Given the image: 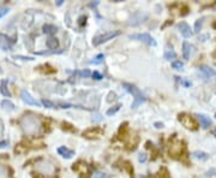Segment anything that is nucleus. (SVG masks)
Wrapping results in <instances>:
<instances>
[{"mask_svg":"<svg viewBox=\"0 0 216 178\" xmlns=\"http://www.w3.org/2000/svg\"><path fill=\"white\" fill-rule=\"evenodd\" d=\"M19 125L22 128L23 132L28 136H36L39 135L41 131V120L37 116L33 113H25L20 117Z\"/></svg>","mask_w":216,"mask_h":178,"instance_id":"nucleus-1","label":"nucleus"},{"mask_svg":"<svg viewBox=\"0 0 216 178\" xmlns=\"http://www.w3.org/2000/svg\"><path fill=\"white\" fill-rule=\"evenodd\" d=\"M122 87L126 89L128 93H131L132 96H133V103H132V105H131V107H132V108H137L139 105H142L143 103H145V101H147V96L144 95V94L142 93V90H141V89H138L136 86L131 84V83L124 82L122 83Z\"/></svg>","mask_w":216,"mask_h":178,"instance_id":"nucleus-2","label":"nucleus"},{"mask_svg":"<svg viewBox=\"0 0 216 178\" xmlns=\"http://www.w3.org/2000/svg\"><path fill=\"white\" fill-rule=\"evenodd\" d=\"M35 169L36 171L46 175V176H53L55 173V166L52 161H49L47 159H40L36 164H35Z\"/></svg>","mask_w":216,"mask_h":178,"instance_id":"nucleus-3","label":"nucleus"},{"mask_svg":"<svg viewBox=\"0 0 216 178\" xmlns=\"http://www.w3.org/2000/svg\"><path fill=\"white\" fill-rule=\"evenodd\" d=\"M169 155L172 158H179L185 151V146L180 140H178L176 137H173L170 143H169Z\"/></svg>","mask_w":216,"mask_h":178,"instance_id":"nucleus-4","label":"nucleus"},{"mask_svg":"<svg viewBox=\"0 0 216 178\" xmlns=\"http://www.w3.org/2000/svg\"><path fill=\"white\" fill-rule=\"evenodd\" d=\"M120 34H122L120 30H113V31H106L103 34L96 35L94 39H93V45L94 46H99V45H101L103 42L108 41V40H112V39H114L116 36H119Z\"/></svg>","mask_w":216,"mask_h":178,"instance_id":"nucleus-5","label":"nucleus"},{"mask_svg":"<svg viewBox=\"0 0 216 178\" xmlns=\"http://www.w3.org/2000/svg\"><path fill=\"white\" fill-rule=\"evenodd\" d=\"M178 120L182 124V126H185L186 129H190V130H197V128H198L196 119L187 113H180L178 116Z\"/></svg>","mask_w":216,"mask_h":178,"instance_id":"nucleus-6","label":"nucleus"},{"mask_svg":"<svg viewBox=\"0 0 216 178\" xmlns=\"http://www.w3.org/2000/svg\"><path fill=\"white\" fill-rule=\"evenodd\" d=\"M72 171H74L76 173H78L81 177H85L88 178L90 177V175H91V169H90V166H89L87 163H84V161H82V160H79V161H77L76 164L72 165Z\"/></svg>","mask_w":216,"mask_h":178,"instance_id":"nucleus-7","label":"nucleus"},{"mask_svg":"<svg viewBox=\"0 0 216 178\" xmlns=\"http://www.w3.org/2000/svg\"><path fill=\"white\" fill-rule=\"evenodd\" d=\"M147 18H148V14L142 12V11L136 12V14H133L131 17H130V19L127 21V25H130V27L139 25L141 23H143L144 21H147Z\"/></svg>","mask_w":216,"mask_h":178,"instance_id":"nucleus-8","label":"nucleus"},{"mask_svg":"<svg viewBox=\"0 0 216 178\" xmlns=\"http://www.w3.org/2000/svg\"><path fill=\"white\" fill-rule=\"evenodd\" d=\"M130 39H136V40H141L142 42L147 43L148 46H156L155 39L151 35L147 34V33H142V34H133L130 35Z\"/></svg>","mask_w":216,"mask_h":178,"instance_id":"nucleus-9","label":"nucleus"},{"mask_svg":"<svg viewBox=\"0 0 216 178\" xmlns=\"http://www.w3.org/2000/svg\"><path fill=\"white\" fill-rule=\"evenodd\" d=\"M20 97H22V100L27 103V105L36 106V107H40L41 106V103H39L36 99H34L33 96L28 93L27 90H22V92H20Z\"/></svg>","mask_w":216,"mask_h":178,"instance_id":"nucleus-10","label":"nucleus"},{"mask_svg":"<svg viewBox=\"0 0 216 178\" xmlns=\"http://www.w3.org/2000/svg\"><path fill=\"white\" fill-rule=\"evenodd\" d=\"M176 28L179 29L180 34H181L182 36L185 37V39H189V37H191V36H192V34H193V31H192L191 27H190L186 22H180V23L176 25Z\"/></svg>","mask_w":216,"mask_h":178,"instance_id":"nucleus-11","label":"nucleus"},{"mask_svg":"<svg viewBox=\"0 0 216 178\" xmlns=\"http://www.w3.org/2000/svg\"><path fill=\"white\" fill-rule=\"evenodd\" d=\"M102 132H103V130H102L101 128L95 126V128H90V129L84 131L83 132V136L87 137V138H97V137L101 136Z\"/></svg>","mask_w":216,"mask_h":178,"instance_id":"nucleus-12","label":"nucleus"},{"mask_svg":"<svg viewBox=\"0 0 216 178\" xmlns=\"http://www.w3.org/2000/svg\"><path fill=\"white\" fill-rule=\"evenodd\" d=\"M198 69H199V71L202 72L203 76H204L205 78H211V77L216 76V70L209 68V66H207V65H201Z\"/></svg>","mask_w":216,"mask_h":178,"instance_id":"nucleus-13","label":"nucleus"},{"mask_svg":"<svg viewBox=\"0 0 216 178\" xmlns=\"http://www.w3.org/2000/svg\"><path fill=\"white\" fill-rule=\"evenodd\" d=\"M16 40L14 39H10L8 36L4 34H0V43H1V47L4 48H7V47H11V45L14 43Z\"/></svg>","mask_w":216,"mask_h":178,"instance_id":"nucleus-14","label":"nucleus"},{"mask_svg":"<svg viewBox=\"0 0 216 178\" xmlns=\"http://www.w3.org/2000/svg\"><path fill=\"white\" fill-rule=\"evenodd\" d=\"M197 119L199 120V124H201V126H202L203 129H207V128H209L210 125H211V120H210L209 117L204 116V114H197Z\"/></svg>","mask_w":216,"mask_h":178,"instance_id":"nucleus-15","label":"nucleus"},{"mask_svg":"<svg viewBox=\"0 0 216 178\" xmlns=\"http://www.w3.org/2000/svg\"><path fill=\"white\" fill-rule=\"evenodd\" d=\"M58 153L62 158H65V159H70V158H72L74 155V151L68 149V147H59L58 148Z\"/></svg>","mask_w":216,"mask_h":178,"instance_id":"nucleus-16","label":"nucleus"},{"mask_svg":"<svg viewBox=\"0 0 216 178\" xmlns=\"http://www.w3.org/2000/svg\"><path fill=\"white\" fill-rule=\"evenodd\" d=\"M165 58L167 60H172V59H176V53L174 52L173 47L170 45H167L166 46V49H165Z\"/></svg>","mask_w":216,"mask_h":178,"instance_id":"nucleus-17","label":"nucleus"},{"mask_svg":"<svg viewBox=\"0 0 216 178\" xmlns=\"http://www.w3.org/2000/svg\"><path fill=\"white\" fill-rule=\"evenodd\" d=\"M192 158H195V159H198V160H208L209 159V154L208 153H205V152H202V151H196L193 152L192 154Z\"/></svg>","mask_w":216,"mask_h":178,"instance_id":"nucleus-18","label":"nucleus"},{"mask_svg":"<svg viewBox=\"0 0 216 178\" xmlns=\"http://www.w3.org/2000/svg\"><path fill=\"white\" fill-rule=\"evenodd\" d=\"M191 45H190L189 42H184L182 43V57H184V59H189L190 55H191Z\"/></svg>","mask_w":216,"mask_h":178,"instance_id":"nucleus-19","label":"nucleus"},{"mask_svg":"<svg viewBox=\"0 0 216 178\" xmlns=\"http://www.w3.org/2000/svg\"><path fill=\"white\" fill-rule=\"evenodd\" d=\"M42 30H43V33L47 35H53L57 33V27L55 25H53V24H43V27H42Z\"/></svg>","mask_w":216,"mask_h":178,"instance_id":"nucleus-20","label":"nucleus"},{"mask_svg":"<svg viewBox=\"0 0 216 178\" xmlns=\"http://www.w3.org/2000/svg\"><path fill=\"white\" fill-rule=\"evenodd\" d=\"M59 46V41L55 39V37H49L47 40V47L51 51H57V48Z\"/></svg>","mask_w":216,"mask_h":178,"instance_id":"nucleus-21","label":"nucleus"},{"mask_svg":"<svg viewBox=\"0 0 216 178\" xmlns=\"http://www.w3.org/2000/svg\"><path fill=\"white\" fill-rule=\"evenodd\" d=\"M0 93L4 96H7V97H11V93L7 88V82L6 81H1L0 83Z\"/></svg>","mask_w":216,"mask_h":178,"instance_id":"nucleus-22","label":"nucleus"},{"mask_svg":"<svg viewBox=\"0 0 216 178\" xmlns=\"http://www.w3.org/2000/svg\"><path fill=\"white\" fill-rule=\"evenodd\" d=\"M1 107L5 111H14V105L10 100H4L1 101Z\"/></svg>","mask_w":216,"mask_h":178,"instance_id":"nucleus-23","label":"nucleus"},{"mask_svg":"<svg viewBox=\"0 0 216 178\" xmlns=\"http://www.w3.org/2000/svg\"><path fill=\"white\" fill-rule=\"evenodd\" d=\"M91 74L93 72H90L89 70H79V71H74V74L73 75L76 76H79V77H83V78H88V77H90L91 76Z\"/></svg>","mask_w":216,"mask_h":178,"instance_id":"nucleus-24","label":"nucleus"},{"mask_svg":"<svg viewBox=\"0 0 216 178\" xmlns=\"http://www.w3.org/2000/svg\"><path fill=\"white\" fill-rule=\"evenodd\" d=\"M203 22H204V17L199 18V19H197L196 23H195V29H193V33L198 34V33L201 31V29H202V25H203Z\"/></svg>","mask_w":216,"mask_h":178,"instance_id":"nucleus-25","label":"nucleus"},{"mask_svg":"<svg viewBox=\"0 0 216 178\" xmlns=\"http://www.w3.org/2000/svg\"><path fill=\"white\" fill-rule=\"evenodd\" d=\"M10 170L7 169L5 165H0V178H8Z\"/></svg>","mask_w":216,"mask_h":178,"instance_id":"nucleus-26","label":"nucleus"},{"mask_svg":"<svg viewBox=\"0 0 216 178\" xmlns=\"http://www.w3.org/2000/svg\"><path fill=\"white\" fill-rule=\"evenodd\" d=\"M120 107H122V103H118V105H115V106H113V107H111V108L107 111V113H106V114L109 116V117L113 116V114H115L118 111L120 110Z\"/></svg>","mask_w":216,"mask_h":178,"instance_id":"nucleus-27","label":"nucleus"},{"mask_svg":"<svg viewBox=\"0 0 216 178\" xmlns=\"http://www.w3.org/2000/svg\"><path fill=\"white\" fill-rule=\"evenodd\" d=\"M103 59H105V55L97 54L93 60H90L89 63H90V64H95V65H97V64H102V63H103Z\"/></svg>","mask_w":216,"mask_h":178,"instance_id":"nucleus-28","label":"nucleus"},{"mask_svg":"<svg viewBox=\"0 0 216 178\" xmlns=\"http://www.w3.org/2000/svg\"><path fill=\"white\" fill-rule=\"evenodd\" d=\"M64 49H57V51H45V52H35V54H58V53H62Z\"/></svg>","mask_w":216,"mask_h":178,"instance_id":"nucleus-29","label":"nucleus"},{"mask_svg":"<svg viewBox=\"0 0 216 178\" xmlns=\"http://www.w3.org/2000/svg\"><path fill=\"white\" fill-rule=\"evenodd\" d=\"M41 103H42L45 107H47V108H55V103H52L51 100H47V99H42Z\"/></svg>","mask_w":216,"mask_h":178,"instance_id":"nucleus-30","label":"nucleus"},{"mask_svg":"<svg viewBox=\"0 0 216 178\" xmlns=\"http://www.w3.org/2000/svg\"><path fill=\"white\" fill-rule=\"evenodd\" d=\"M172 68L174 70H181L184 68V63L180 60H174V62H172Z\"/></svg>","mask_w":216,"mask_h":178,"instance_id":"nucleus-31","label":"nucleus"},{"mask_svg":"<svg viewBox=\"0 0 216 178\" xmlns=\"http://www.w3.org/2000/svg\"><path fill=\"white\" fill-rule=\"evenodd\" d=\"M58 106H59L60 108H72V107H74V105L68 103H58Z\"/></svg>","mask_w":216,"mask_h":178,"instance_id":"nucleus-32","label":"nucleus"},{"mask_svg":"<svg viewBox=\"0 0 216 178\" xmlns=\"http://www.w3.org/2000/svg\"><path fill=\"white\" fill-rule=\"evenodd\" d=\"M91 76H93V78H94V80H96V81H100V80H102V78H103V76H102L101 74L99 72V71H94V72L91 74Z\"/></svg>","mask_w":216,"mask_h":178,"instance_id":"nucleus-33","label":"nucleus"},{"mask_svg":"<svg viewBox=\"0 0 216 178\" xmlns=\"http://www.w3.org/2000/svg\"><path fill=\"white\" fill-rule=\"evenodd\" d=\"M61 125H62V129H64V130L66 129V130H68V131H76V130H74V128L72 126V125H71V124L65 123V122H64V123L61 124Z\"/></svg>","mask_w":216,"mask_h":178,"instance_id":"nucleus-34","label":"nucleus"},{"mask_svg":"<svg viewBox=\"0 0 216 178\" xmlns=\"http://www.w3.org/2000/svg\"><path fill=\"white\" fill-rule=\"evenodd\" d=\"M138 161H139V163H145V161H147V154H145V153H141V154L138 155Z\"/></svg>","mask_w":216,"mask_h":178,"instance_id":"nucleus-35","label":"nucleus"},{"mask_svg":"<svg viewBox=\"0 0 216 178\" xmlns=\"http://www.w3.org/2000/svg\"><path fill=\"white\" fill-rule=\"evenodd\" d=\"M7 12H8L7 7H0V18H3L5 14H7Z\"/></svg>","mask_w":216,"mask_h":178,"instance_id":"nucleus-36","label":"nucleus"},{"mask_svg":"<svg viewBox=\"0 0 216 178\" xmlns=\"http://www.w3.org/2000/svg\"><path fill=\"white\" fill-rule=\"evenodd\" d=\"M85 21H87V16H81L79 19H78V24H79L81 27H83V25L85 24Z\"/></svg>","mask_w":216,"mask_h":178,"instance_id":"nucleus-37","label":"nucleus"},{"mask_svg":"<svg viewBox=\"0 0 216 178\" xmlns=\"http://www.w3.org/2000/svg\"><path fill=\"white\" fill-rule=\"evenodd\" d=\"M112 97H113V100H115V99H116V94H115V93H113V92H111V93H109V95H108V99H107L108 103H111V101H112Z\"/></svg>","mask_w":216,"mask_h":178,"instance_id":"nucleus-38","label":"nucleus"},{"mask_svg":"<svg viewBox=\"0 0 216 178\" xmlns=\"http://www.w3.org/2000/svg\"><path fill=\"white\" fill-rule=\"evenodd\" d=\"M16 58H19V59H23V60H34L33 57H23V55H14Z\"/></svg>","mask_w":216,"mask_h":178,"instance_id":"nucleus-39","label":"nucleus"},{"mask_svg":"<svg viewBox=\"0 0 216 178\" xmlns=\"http://www.w3.org/2000/svg\"><path fill=\"white\" fill-rule=\"evenodd\" d=\"M95 178H107V176H105V173H101V172H96L94 175Z\"/></svg>","mask_w":216,"mask_h":178,"instance_id":"nucleus-40","label":"nucleus"},{"mask_svg":"<svg viewBox=\"0 0 216 178\" xmlns=\"http://www.w3.org/2000/svg\"><path fill=\"white\" fill-rule=\"evenodd\" d=\"M100 4V1H95V3H89V7H93V8H95V7L97 6Z\"/></svg>","mask_w":216,"mask_h":178,"instance_id":"nucleus-41","label":"nucleus"},{"mask_svg":"<svg viewBox=\"0 0 216 178\" xmlns=\"http://www.w3.org/2000/svg\"><path fill=\"white\" fill-rule=\"evenodd\" d=\"M154 125H155V128H157V129H162V128H163V123H159V122H156Z\"/></svg>","mask_w":216,"mask_h":178,"instance_id":"nucleus-42","label":"nucleus"},{"mask_svg":"<svg viewBox=\"0 0 216 178\" xmlns=\"http://www.w3.org/2000/svg\"><path fill=\"white\" fill-rule=\"evenodd\" d=\"M8 144V141H4V142H0V148H4Z\"/></svg>","mask_w":216,"mask_h":178,"instance_id":"nucleus-43","label":"nucleus"},{"mask_svg":"<svg viewBox=\"0 0 216 178\" xmlns=\"http://www.w3.org/2000/svg\"><path fill=\"white\" fill-rule=\"evenodd\" d=\"M213 173H216V170H210L205 173V176H213Z\"/></svg>","mask_w":216,"mask_h":178,"instance_id":"nucleus-44","label":"nucleus"},{"mask_svg":"<svg viewBox=\"0 0 216 178\" xmlns=\"http://www.w3.org/2000/svg\"><path fill=\"white\" fill-rule=\"evenodd\" d=\"M61 4H62V0H58V1H57V5H58V6H60Z\"/></svg>","mask_w":216,"mask_h":178,"instance_id":"nucleus-45","label":"nucleus"},{"mask_svg":"<svg viewBox=\"0 0 216 178\" xmlns=\"http://www.w3.org/2000/svg\"><path fill=\"white\" fill-rule=\"evenodd\" d=\"M211 134H213V135H214V136L216 137V129H214V130L211 131Z\"/></svg>","mask_w":216,"mask_h":178,"instance_id":"nucleus-46","label":"nucleus"},{"mask_svg":"<svg viewBox=\"0 0 216 178\" xmlns=\"http://www.w3.org/2000/svg\"><path fill=\"white\" fill-rule=\"evenodd\" d=\"M1 72H3V71H1V69H0V74H1Z\"/></svg>","mask_w":216,"mask_h":178,"instance_id":"nucleus-47","label":"nucleus"},{"mask_svg":"<svg viewBox=\"0 0 216 178\" xmlns=\"http://www.w3.org/2000/svg\"><path fill=\"white\" fill-rule=\"evenodd\" d=\"M0 128H1V125H0ZM0 132H1V131H0Z\"/></svg>","mask_w":216,"mask_h":178,"instance_id":"nucleus-48","label":"nucleus"},{"mask_svg":"<svg viewBox=\"0 0 216 178\" xmlns=\"http://www.w3.org/2000/svg\"><path fill=\"white\" fill-rule=\"evenodd\" d=\"M215 118H216V113H215Z\"/></svg>","mask_w":216,"mask_h":178,"instance_id":"nucleus-49","label":"nucleus"}]
</instances>
